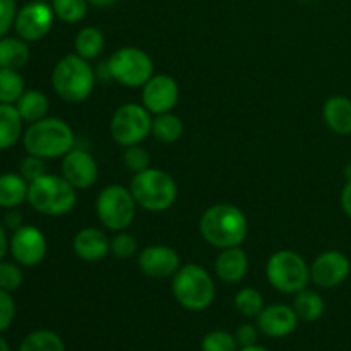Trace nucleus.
Returning <instances> with one entry per match:
<instances>
[{"mask_svg":"<svg viewBox=\"0 0 351 351\" xmlns=\"http://www.w3.org/2000/svg\"><path fill=\"white\" fill-rule=\"evenodd\" d=\"M298 315L295 308L276 304L264 307L257 315V329L269 338H285L297 329Z\"/></svg>","mask_w":351,"mask_h":351,"instance_id":"nucleus-17","label":"nucleus"},{"mask_svg":"<svg viewBox=\"0 0 351 351\" xmlns=\"http://www.w3.org/2000/svg\"><path fill=\"white\" fill-rule=\"evenodd\" d=\"M29 60L27 41L21 38H2L0 40V69L19 71Z\"/></svg>","mask_w":351,"mask_h":351,"instance_id":"nucleus-23","label":"nucleus"},{"mask_svg":"<svg viewBox=\"0 0 351 351\" xmlns=\"http://www.w3.org/2000/svg\"><path fill=\"white\" fill-rule=\"evenodd\" d=\"M23 117L14 105L0 103V151L9 149L23 134Z\"/></svg>","mask_w":351,"mask_h":351,"instance_id":"nucleus-21","label":"nucleus"},{"mask_svg":"<svg viewBox=\"0 0 351 351\" xmlns=\"http://www.w3.org/2000/svg\"><path fill=\"white\" fill-rule=\"evenodd\" d=\"M240 351H269L267 348H264V346H257V345H252V346H245V348H242Z\"/></svg>","mask_w":351,"mask_h":351,"instance_id":"nucleus-44","label":"nucleus"},{"mask_svg":"<svg viewBox=\"0 0 351 351\" xmlns=\"http://www.w3.org/2000/svg\"><path fill=\"white\" fill-rule=\"evenodd\" d=\"M151 163V154L149 151L141 147L139 144L136 146H129L123 153V165L127 167V170L132 171L134 175L141 173V171L147 170Z\"/></svg>","mask_w":351,"mask_h":351,"instance_id":"nucleus-33","label":"nucleus"},{"mask_svg":"<svg viewBox=\"0 0 351 351\" xmlns=\"http://www.w3.org/2000/svg\"><path fill=\"white\" fill-rule=\"evenodd\" d=\"M139 267L149 278L175 276L180 269V256L167 245H149L139 254Z\"/></svg>","mask_w":351,"mask_h":351,"instance_id":"nucleus-16","label":"nucleus"},{"mask_svg":"<svg viewBox=\"0 0 351 351\" xmlns=\"http://www.w3.org/2000/svg\"><path fill=\"white\" fill-rule=\"evenodd\" d=\"M53 9L43 0H34L21 7L14 19V29L24 41H38L50 33L53 26Z\"/></svg>","mask_w":351,"mask_h":351,"instance_id":"nucleus-11","label":"nucleus"},{"mask_svg":"<svg viewBox=\"0 0 351 351\" xmlns=\"http://www.w3.org/2000/svg\"><path fill=\"white\" fill-rule=\"evenodd\" d=\"M23 283V271L17 264L0 261V288L5 291H14Z\"/></svg>","mask_w":351,"mask_h":351,"instance_id":"nucleus-35","label":"nucleus"},{"mask_svg":"<svg viewBox=\"0 0 351 351\" xmlns=\"http://www.w3.org/2000/svg\"><path fill=\"white\" fill-rule=\"evenodd\" d=\"M16 108L21 113V117H23V120L31 123L38 122V120L47 117L48 98L41 91L29 89V91H24L23 96L17 99Z\"/></svg>","mask_w":351,"mask_h":351,"instance_id":"nucleus-24","label":"nucleus"},{"mask_svg":"<svg viewBox=\"0 0 351 351\" xmlns=\"http://www.w3.org/2000/svg\"><path fill=\"white\" fill-rule=\"evenodd\" d=\"M74 48L79 57L91 60V58L98 57L103 51V48H105V36H103V33L98 27H82L77 33V36H75Z\"/></svg>","mask_w":351,"mask_h":351,"instance_id":"nucleus-26","label":"nucleus"},{"mask_svg":"<svg viewBox=\"0 0 351 351\" xmlns=\"http://www.w3.org/2000/svg\"><path fill=\"white\" fill-rule=\"evenodd\" d=\"M9 247L17 264L33 267L40 264L47 254V239L36 226H19L14 230Z\"/></svg>","mask_w":351,"mask_h":351,"instance_id":"nucleus-12","label":"nucleus"},{"mask_svg":"<svg viewBox=\"0 0 351 351\" xmlns=\"http://www.w3.org/2000/svg\"><path fill=\"white\" fill-rule=\"evenodd\" d=\"M88 2L95 7H108L113 5L115 2H119V0H88Z\"/></svg>","mask_w":351,"mask_h":351,"instance_id":"nucleus-43","label":"nucleus"},{"mask_svg":"<svg viewBox=\"0 0 351 351\" xmlns=\"http://www.w3.org/2000/svg\"><path fill=\"white\" fill-rule=\"evenodd\" d=\"M201 235L209 245L218 249H230V247H240L245 240L247 218L237 206L232 204H215L201 216L199 223Z\"/></svg>","mask_w":351,"mask_h":351,"instance_id":"nucleus-1","label":"nucleus"},{"mask_svg":"<svg viewBox=\"0 0 351 351\" xmlns=\"http://www.w3.org/2000/svg\"><path fill=\"white\" fill-rule=\"evenodd\" d=\"M235 307L245 317H257L264 308V298L256 288H242L235 295Z\"/></svg>","mask_w":351,"mask_h":351,"instance_id":"nucleus-31","label":"nucleus"},{"mask_svg":"<svg viewBox=\"0 0 351 351\" xmlns=\"http://www.w3.org/2000/svg\"><path fill=\"white\" fill-rule=\"evenodd\" d=\"M151 125H153V119L146 106L127 103L113 113L110 132L117 144L129 147L143 143L151 134Z\"/></svg>","mask_w":351,"mask_h":351,"instance_id":"nucleus-10","label":"nucleus"},{"mask_svg":"<svg viewBox=\"0 0 351 351\" xmlns=\"http://www.w3.org/2000/svg\"><path fill=\"white\" fill-rule=\"evenodd\" d=\"M202 351H239L235 336L226 331H211L202 338Z\"/></svg>","mask_w":351,"mask_h":351,"instance_id":"nucleus-32","label":"nucleus"},{"mask_svg":"<svg viewBox=\"0 0 351 351\" xmlns=\"http://www.w3.org/2000/svg\"><path fill=\"white\" fill-rule=\"evenodd\" d=\"M75 201V189L58 175H43L27 189V202L41 215L64 216L74 209Z\"/></svg>","mask_w":351,"mask_h":351,"instance_id":"nucleus-5","label":"nucleus"},{"mask_svg":"<svg viewBox=\"0 0 351 351\" xmlns=\"http://www.w3.org/2000/svg\"><path fill=\"white\" fill-rule=\"evenodd\" d=\"M43 175H47V167L43 163V158H38L29 154L27 158H24L23 163H21V177L31 184V182L38 180Z\"/></svg>","mask_w":351,"mask_h":351,"instance_id":"nucleus-36","label":"nucleus"},{"mask_svg":"<svg viewBox=\"0 0 351 351\" xmlns=\"http://www.w3.org/2000/svg\"><path fill=\"white\" fill-rule=\"evenodd\" d=\"M304 2H311V0H304Z\"/></svg>","mask_w":351,"mask_h":351,"instance_id":"nucleus-47","label":"nucleus"},{"mask_svg":"<svg viewBox=\"0 0 351 351\" xmlns=\"http://www.w3.org/2000/svg\"><path fill=\"white\" fill-rule=\"evenodd\" d=\"M341 208L346 213V216L351 218V178H348V184L345 185L341 192Z\"/></svg>","mask_w":351,"mask_h":351,"instance_id":"nucleus-40","label":"nucleus"},{"mask_svg":"<svg viewBox=\"0 0 351 351\" xmlns=\"http://www.w3.org/2000/svg\"><path fill=\"white\" fill-rule=\"evenodd\" d=\"M173 297L187 311H204L215 300V281L204 267L187 264L175 273L171 283Z\"/></svg>","mask_w":351,"mask_h":351,"instance_id":"nucleus-6","label":"nucleus"},{"mask_svg":"<svg viewBox=\"0 0 351 351\" xmlns=\"http://www.w3.org/2000/svg\"><path fill=\"white\" fill-rule=\"evenodd\" d=\"M295 312H297L298 319L305 322H314L319 321L324 314V300H322L321 295L314 290H302L297 293V298H295L293 305Z\"/></svg>","mask_w":351,"mask_h":351,"instance_id":"nucleus-25","label":"nucleus"},{"mask_svg":"<svg viewBox=\"0 0 351 351\" xmlns=\"http://www.w3.org/2000/svg\"><path fill=\"white\" fill-rule=\"evenodd\" d=\"M14 315H16L14 298L10 297V291H5L0 288V332L5 331L12 324Z\"/></svg>","mask_w":351,"mask_h":351,"instance_id":"nucleus-37","label":"nucleus"},{"mask_svg":"<svg viewBox=\"0 0 351 351\" xmlns=\"http://www.w3.org/2000/svg\"><path fill=\"white\" fill-rule=\"evenodd\" d=\"M7 249H9V240H7L5 230H3V226L0 225V261H2L3 256H5Z\"/></svg>","mask_w":351,"mask_h":351,"instance_id":"nucleus-42","label":"nucleus"},{"mask_svg":"<svg viewBox=\"0 0 351 351\" xmlns=\"http://www.w3.org/2000/svg\"><path fill=\"white\" fill-rule=\"evenodd\" d=\"M130 192L136 199L137 206L147 211H167L177 201V182L170 173L160 168H147L141 173L134 175L130 182Z\"/></svg>","mask_w":351,"mask_h":351,"instance_id":"nucleus-4","label":"nucleus"},{"mask_svg":"<svg viewBox=\"0 0 351 351\" xmlns=\"http://www.w3.org/2000/svg\"><path fill=\"white\" fill-rule=\"evenodd\" d=\"M74 252L86 263H98L110 252V240L105 232L96 228H84L74 237Z\"/></svg>","mask_w":351,"mask_h":351,"instance_id":"nucleus-18","label":"nucleus"},{"mask_svg":"<svg viewBox=\"0 0 351 351\" xmlns=\"http://www.w3.org/2000/svg\"><path fill=\"white\" fill-rule=\"evenodd\" d=\"M0 351H10L9 345H7V341L2 338V336H0Z\"/></svg>","mask_w":351,"mask_h":351,"instance_id":"nucleus-45","label":"nucleus"},{"mask_svg":"<svg viewBox=\"0 0 351 351\" xmlns=\"http://www.w3.org/2000/svg\"><path fill=\"white\" fill-rule=\"evenodd\" d=\"M110 252L117 257V259H130L136 256L137 252V240L134 239L130 233H117L112 240H110Z\"/></svg>","mask_w":351,"mask_h":351,"instance_id":"nucleus-34","label":"nucleus"},{"mask_svg":"<svg viewBox=\"0 0 351 351\" xmlns=\"http://www.w3.org/2000/svg\"><path fill=\"white\" fill-rule=\"evenodd\" d=\"M322 117L329 129L341 136L351 134V99L345 96H332L324 103Z\"/></svg>","mask_w":351,"mask_h":351,"instance_id":"nucleus-20","label":"nucleus"},{"mask_svg":"<svg viewBox=\"0 0 351 351\" xmlns=\"http://www.w3.org/2000/svg\"><path fill=\"white\" fill-rule=\"evenodd\" d=\"M151 134L154 136V139H158L160 143L171 144L177 143L178 139L184 134V123L173 113H160L156 119H153V125H151Z\"/></svg>","mask_w":351,"mask_h":351,"instance_id":"nucleus-27","label":"nucleus"},{"mask_svg":"<svg viewBox=\"0 0 351 351\" xmlns=\"http://www.w3.org/2000/svg\"><path fill=\"white\" fill-rule=\"evenodd\" d=\"M62 177L74 189H89L98 180V165L84 149H71L62 160Z\"/></svg>","mask_w":351,"mask_h":351,"instance_id":"nucleus-15","label":"nucleus"},{"mask_svg":"<svg viewBox=\"0 0 351 351\" xmlns=\"http://www.w3.org/2000/svg\"><path fill=\"white\" fill-rule=\"evenodd\" d=\"M88 0H53L51 9L60 21L75 24L82 21L88 14Z\"/></svg>","mask_w":351,"mask_h":351,"instance_id":"nucleus-30","label":"nucleus"},{"mask_svg":"<svg viewBox=\"0 0 351 351\" xmlns=\"http://www.w3.org/2000/svg\"><path fill=\"white\" fill-rule=\"evenodd\" d=\"M348 178H351V165H350V168H348Z\"/></svg>","mask_w":351,"mask_h":351,"instance_id":"nucleus-46","label":"nucleus"},{"mask_svg":"<svg viewBox=\"0 0 351 351\" xmlns=\"http://www.w3.org/2000/svg\"><path fill=\"white\" fill-rule=\"evenodd\" d=\"M267 281L281 293H298L311 281V267L304 257L293 250L273 254L266 264Z\"/></svg>","mask_w":351,"mask_h":351,"instance_id":"nucleus-7","label":"nucleus"},{"mask_svg":"<svg viewBox=\"0 0 351 351\" xmlns=\"http://www.w3.org/2000/svg\"><path fill=\"white\" fill-rule=\"evenodd\" d=\"M24 93V81L14 69H0V103L14 105Z\"/></svg>","mask_w":351,"mask_h":351,"instance_id":"nucleus-29","label":"nucleus"},{"mask_svg":"<svg viewBox=\"0 0 351 351\" xmlns=\"http://www.w3.org/2000/svg\"><path fill=\"white\" fill-rule=\"evenodd\" d=\"M16 14L17 7L14 0H0V40L5 36V33L14 24Z\"/></svg>","mask_w":351,"mask_h":351,"instance_id":"nucleus-38","label":"nucleus"},{"mask_svg":"<svg viewBox=\"0 0 351 351\" xmlns=\"http://www.w3.org/2000/svg\"><path fill=\"white\" fill-rule=\"evenodd\" d=\"M5 225L9 226V228H12V230H17L19 228V226H23L21 225V215L19 213H9V215L5 216Z\"/></svg>","mask_w":351,"mask_h":351,"instance_id":"nucleus-41","label":"nucleus"},{"mask_svg":"<svg viewBox=\"0 0 351 351\" xmlns=\"http://www.w3.org/2000/svg\"><path fill=\"white\" fill-rule=\"evenodd\" d=\"M178 84L171 75L158 74L153 75L144 84L143 105L149 110V113H168L175 108L178 101Z\"/></svg>","mask_w":351,"mask_h":351,"instance_id":"nucleus-14","label":"nucleus"},{"mask_svg":"<svg viewBox=\"0 0 351 351\" xmlns=\"http://www.w3.org/2000/svg\"><path fill=\"white\" fill-rule=\"evenodd\" d=\"M29 184L21 177V173L0 175V208L14 209L27 199Z\"/></svg>","mask_w":351,"mask_h":351,"instance_id":"nucleus-22","label":"nucleus"},{"mask_svg":"<svg viewBox=\"0 0 351 351\" xmlns=\"http://www.w3.org/2000/svg\"><path fill=\"white\" fill-rule=\"evenodd\" d=\"M74 141L71 125L57 117H45L33 122L23 137L27 153L43 160L64 158L69 151L74 149Z\"/></svg>","mask_w":351,"mask_h":351,"instance_id":"nucleus-2","label":"nucleus"},{"mask_svg":"<svg viewBox=\"0 0 351 351\" xmlns=\"http://www.w3.org/2000/svg\"><path fill=\"white\" fill-rule=\"evenodd\" d=\"M108 74L127 88H139L153 77V60L144 50L123 47L113 51L108 60Z\"/></svg>","mask_w":351,"mask_h":351,"instance_id":"nucleus-9","label":"nucleus"},{"mask_svg":"<svg viewBox=\"0 0 351 351\" xmlns=\"http://www.w3.org/2000/svg\"><path fill=\"white\" fill-rule=\"evenodd\" d=\"M51 86L64 101L81 103L88 99L95 89V71L86 58L71 53L55 65Z\"/></svg>","mask_w":351,"mask_h":351,"instance_id":"nucleus-3","label":"nucleus"},{"mask_svg":"<svg viewBox=\"0 0 351 351\" xmlns=\"http://www.w3.org/2000/svg\"><path fill=\"white\" fill-rule=\"evenodd\" d=\"M350 259L338 250H328L315 257L311 266V280L321 288H336L350 276Z\"/></svg>","mask_w":351,"mask_h":351,"instance_id":"nucleus-13","label":"nucleus"},{"mask_svg":"<svg viewBox=\"0 0 351 351\" xmlns=\"http://www.w3.org/2000/svg\"><path fill=\"white\" fill-rule=\"evenodd\" d=\"M237 343H239L242 348L245 346L257 345V328H254L252 324H242L237 329Z\"/></svg>","mask_w":351,"mask_h":351,"instance_id":"nucleus-39","label":"nucleus"},{"mask_svg":"<svg viewBox=\"0 0 351 351\" xmlns=\"http://www.w3.org/2000/svg\"><path fill=\"white\" fill-rule=\"evenodd\" d=\"M136 199L130 189L122 185H108L96 199V215L101 225L112 232H122L132 225L136 218Z\"/></svg>","mask_w":351,"mask_h":351,"instance_id":"nucleus-8","label":"nucleus"},{"mask_svg":"<svg viewBox=\"0 0 351 351\" xmlns=\"http://www.w3.org/2000/svg\"><path fill=\"white\" fill-rule=\"evenodd\" d=\"M19 351H65V345L57 332L40 329L24 338Z\"/></svg>","mask_w":351,"mask_h":351,"instance_id":"nucleus-28","label":"nucleus"},{"mask_svg":"<svg viewBox=\"0 0 351 351\" xmlns=\"http://www.w3.org/2000/svg\"><path fill=\"white\" fill-rule=\"evenodd\" d=\"M215 269L219 280L225 281V283H239L245 278L247 271H249L247 254L240 247L223 249V252L216 259Z\"/></svg>","mask_w":351,"mask_h":351,"instance_id":"nucleus-19","label":"nucleus"}]
</instances>
